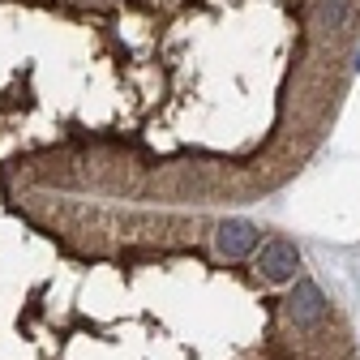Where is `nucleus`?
I'll list each match as a JSON object with an SVG mask.
<instances>
[{"instance_id":"20e7f679","label":"nucleus","mask_w":360,"mask_h":360,"mask_svg":"<svg viewBox=\"0 0 360 360\" xmlns=\"http://www.w3.org/2000/svg\"><path fill=\"white\" fill-rule=\"evenodd\" d=\"M322 18H326L330 30H343V26H347V0H326V5H322Z\"/></svg>"},{"instance_id":"f03ea898","label":"nucleus","mask_w":360,"mask_h":360,"mask_svg":"<svg viewBox=\"0 0 360 360\" xmlns=\"http://www.w3.org/2000/svg\"><path fill=\"white\" fill-rule=\"evenodd\" d=\"M253 245H257V228L249 219H228L219 228V253L223 257H245V253H253Z\"/></svg>"},{"instance_id":"7ed1b4c3","label":"nucleus","mask_w":360,"mask_h":360,"mask_svg":"<svg viewBox=\"0 0 360 360\" xmlns=\"http://www.w3.org/2000/svg\"><path fill=\"white\" fill-rule=\"evenodd\" d=\"M288 313H292L296 322H318L322 313H326V296H322V288H318V283H309V279H300L296 292L288 296Z\"/></svg>"},{"instance_id":"f257e3e1","label":"nucleus","mask_w":360,"mask_h":360,"mask_svg":"<svg viewBox=\"0 0 360 360\" xmlns=\"http://www.w3.org/2000/svg\"><path fill=\"white\" fill-rule=\"evenodd\" d=\"M257 270H262L270 283L292 279L296 270H300V253H296V245H288V240H270V245L262 249V257H257Z\"/></svg>"},{"instance_id":"39448f33","label":"nucleus","mask_w":360,"mask_h":360,"mask_svg":"<svg viewBox=\"0 0 360 360\" xmlns=\"http://www.w3.org/2000/svg\"><path fill=\"white\" fill-rule=\"evenodd\" d=\"M356 69H360V60H356Z\"/></svg>"}]
</instances>
